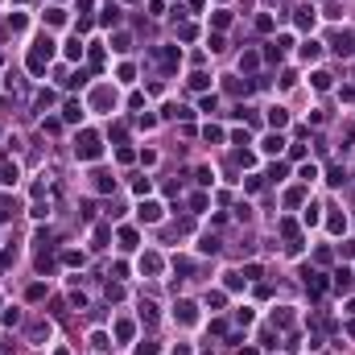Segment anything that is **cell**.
Returning a JSON list of instances; mask_svg holds the SVG:
<instances>
[{
	"label": "cell",
	"mask_w": 355,
	"mask_h": 355,
	"mask_svg": "<svg viewBox=\"0 0 355 355\" xmlns=\"http://www.w3.org/2000/svg\"><path fill=\"white\" fill-rule=\"evenodd\" d=\"M50 58H54V41H50V38H38V41H33V50H29V71L41 75Z\"/></svg>",
	"instance_id": "cell-1"
},
{
	"label": "cell",
	"mask_w": 355,
	"mask_h": 355,
	"mask_svg": "<svg viewBox=\"0 0 355 355\" xmlns=\"http://www.w3.org/2000/svg\"><path fill=\"white\" fill-rule=\"evenodd\" d=\"M75 153L83 157V161H95V157L104 153V141H99V132H79V141H75Z\"/></svg>",
	"instance_id": "cell-2"
},
{
	"label": "cell",
	"mask_w": 355,
	"mask_h": 355,
	"mask_svg": "<svg viewBox=\"0 0 355 355\" xmlns=\"http://www.w3.org/2000/svg\"><path fill=\"white\" fill-rule=\"evenodd\" d=\"M302 277H306V289H310V297H322V289H326V277H322V273L302 269Z\"/></svg>",
	"instance_id": "cell-3"
},
{
	"label": "cell",
	"mask_w": 355,
	"mask_h": 355,
	"mask_svg": "<svg viewBox=\"0 0 355 355\" xmlns=\"http://www.w3.org/2000/svg\"><path fill=\"white\" fill-rule=\"evenodd\" d=\"M174 314H178V322H182V326H194V322H198V306H194V302H178V310H174Z\"/></svg>",
	"instance_id": "cell-4"
},
{
	"label": "cell",
	"mask_w": 355,
	"mask_h": 355,
	"mask_svg": "<svg viewBox=\"0 0 355 355\" xmlns=\"http://www.w3.org/2000/svg\"><path fill=\"white\" fill-rule=\"evenodd\" d=\"M330 45H335V54H351V50H355V33L343 29V33H335V41H330Z\"/></svg>",
	"instance_id": "cell-5"
},
{
	"label": "cell",
	"mask_w": 355,
	"mask_h": 355,
	"mask_svg": "<svg viewBox=\"0 0 355 355\" xmlns=\"http://www.w3.org/2000/svg\"><path fill=\"white\" fill-rule=\"evenodd\" d=\"M260 149H265V153H281V149H285V136H281V132H269L265 141H260Z\"/></svg>",
	"instance_id": "cell-6"
},
{
	"label": "cell",
	"mask_w": 355,
	"mask_h": 355,
	"mask_svg": "<svg viewBox=\"0 0 355 355\" xmlns=\"http://www.w3.org/2000/svg\"><path fill=\"white\" fill-rule=\"evenodd\" d=\"M136 215H141L145 223H157V219H161V202H145V207L136 211Z\"/></svg>",
	"instance_id": "cell-7"
},
{
	"label": "cell",
	"mask_w": 355,
	"mask_h": 355,
	"mask_svg": "<svg viewBox=\"0 0 355 355\" xmlns=\"http://www.w3.org/2000/svg\"><path fill=\"white\" fill-rule=\"evenodd\" d=\"M141 273H161V256H157V252H145L141 256Z\"/></svg>",
	"instance_id": "cell-8"
},
{
	"label": "cell",
	"mask_w": 355,
	"mask_h": 355,
	"mask_svg": "<svg viewBox=\"0 0 355 355\" xmlns=\"http://www.w3.org/2000/svg\"><path fill=\"white\" fill-rule=\"evenodd\" d=\"M95 108H116V91L99 87V91H95Z\"/></svg>",
	"instance_id": "cell-9"
},
{
	"label": "cell",
	"mask_w": 355,
	"mask_h": 355,
	"mask_svg": "<svg viewBox=\"0 0 355 355\" xmlns=\"http://www.w3.org/2000/svg\"><path fill=\"white\" fill-rule=\"evenodd\" d=\"M269 124H273V132L285 128V124H289V112H285V108H273V112H269Z\"/></svg>",
	"instance_id": "cell-10"
},
{
	"label": "cell",
	"mask_w": 355,
	"mask_h": 355,
	"mask_svg": "<svg viewBox=\"0 0 355 355\" xmlns=\"http://www.w3.org/2000/svg\"><path fill=\"white\" fill-rule=\"evenodd\" d=\"M62 116L71 120V124H79V120H83V104H75V99H71V104L62 108Z\"/></svg>",
	"instance_id": "cell-11"
},
{
	"label": "cell",
	"mask_w": 355,
	"mask_h": 355,
	"mask_svg": "<svg viewBox=\"0 0 355 355\" xmlns=\"http://www.w3.org/2000/svg\"><path fill=\"white\" fill-rule=\"evenodd\" d=\"M136 239H141V236H136L132 227H124V232H120V248H124V252H132V248H136Z\"/></svg>",
	"instance_id": "cell-12"
},
{
	"label": "cell",
	"mask_w": 355,
	"mask_h": 355,
	"mask_svg": "<svg viewBox=\"0 0 355 355\" xmlns=\"http://www.w3.org/2000/svg\"><path fill=\"white\" fill-rule=\"evenodd\" d=\"M0 182H4V186H13V182H17V165H13V161L0 165Z\"/></svg>",
	"instance_id": "cell-13"
},
{
	"label": "cell",
	"mask_w": 355,
	"mask_h": 355,
	"mask_svg": "<svg viewBox=\"0 0 355 355\" xmlns=\"http://www.w3.org/2000/svg\"><path fill=\"white\" fill-rule=\"evenodd\" d=\"M178 58H182V54L174 50V45H169V50H161V66H165V71H174V66H178Z\"/></svg>",
	"instance_id": "cell-14"
},
{
	"label": "cell",
	"mask_w": 355,
	"mask_h": 355,
	"mask_svg": "<svg viewBox=\"0 0 355 355\" xmlns=\"http://www.w3.org/2000/svg\"><path fill=\"white\" fill-rule=\"evenodd\" d=\"M335 289H339V293H347V289H351V273H347V269H339V273H335Z\"/></svg>",
	"instance_id": "cell-15"
},
{
	"label": "cell",
	"mask_w": 355,
	"mask_h": 355,
	"mask_svg": "<svg viewBox=\"0 0 355 355\" xmlns=\"http://www.w3.org/2000/svg\"><path fill=\"white\" fill-rule=\"evenodd\" d=\"M314 25V8H297V29H310Z\"/></svg>",
	"instance_id": "cell-16"
},
{
	"label": "cell",
	"mask_w": 355,
	"mask_h": 355,
	"mask_svg": "<svg viewBox=\"0 0 355 355\" xmlns=\"http://www.w3.org/2000/svg\"><path fill=\"white\" fill-rule=\"evenodd\" d=\"M318 54H322V45H318V41H306V45H302V58H306V62H314Z\"/></svg>",
	"instance_id": "cell-17"
},
{
	"label": "cell",
	"mask_w": 355,
	"mask_h": 355,
	"mask_svg": "<svg viewBox=\"0 0 355 355\" xmlns=\"http://www.w3.org/2000/svg\"><path fill=\"white\" fill-rule=\"evenodd\" d=\"M132 330H136L132 322H116V339H120V343H128V339H132Z\"/></svg>",
	"instance_id": "cell-18"
},
{
	"label": "cell",
	"mask_w": 355,
	"mask_h": 355,
	"mask_svg": "<svg viewBox=\"0 0 355 355\" xmlns=\"http://www.w3.org/2000/svg\"><path fill=\"white\" fill-rule=\"evenodd\" d=\"M66 58H83V41H79V38L66 41Z\"/></svg>",
	"instance_id": "cell-19"
},
{
	"label": "cell",
	"mask_w": 355,
	"mask_h": 355,
	"mask_svg": "<svg viewBox=\"0 0 355 355\" xmlns=\"http://www.w3.org/2000/svg\"><path fill=\"white\" fill-rule=\"evenodd\" d=\"M256 66H260V58H256V54H252V50L244 54V58H239V71H256Z\"/></svg>",
	"instance_id": "cell-20"
},
{
	"label": "cell",
	"mask_w": 355,
	"mask_h": 355,
	"mask_svg": "<svg viewBox=\"0 0 355 355\" xmlns=\"http://www.w3.org/2000/svg\"><path fill=\"white\" fill-rule=\"evenodd\" d=\"M99 21H104V25H116V21H120V8H116V4L104 8V13H99Z\"/></svg>",
	"instance_id": "cell-21"
},
{
	"label": "cell",
	"mask_w": 355,
	"mask_h": 355,
	"mask_svg": "<svg viewBox=\"0 0 355 355\" xmlns=\"http://www.w3.org/2000/svg\"><path fill=\"white\" fill-rule=\"evenodd\" d=\"M141 318H145V322H157V306L153 302H141Z\"/></svg>",
	"instance_id": "cell-22"
},
{
	"label": "cell",
	"mask_w": 355,
	"mask_h": 355,
	"mask_svg": "<svg viewBox=\"0 0 355 355\" xmlns=\"http://www.w3.org/2000/svg\"><path fill=\"white\" fill-rule=\"evenodd\" d=\"M95 190H116V182H112V174H95Z\"/></svg>",
	"instance_id": "cell-23"
},
{
	"label": "cell",
	"mask_w": 355,
	"mask_h": 355,
	"mask_svg": "<svg viewBox=\"0 0 355 355\" xmlns=\"http://www.w3.org/2000/svg\"><path fill=\"white\" fill-rule=\"evenodd\" d=\"M8 29H13V33L25 29V13H13V17H8Z\"/></svg>",
	"instance_id": "cell-24"
},
{
	"label": "cell",
	"mask_w": 355,
	"mask_h": 355,
	"mask_svg": "<svg viewBox=\"0 0 355 355\" xmlns=\"http://www.w3.org/2000/svg\"><path fill=\"white\" fill-rule=\"evenodd\" d=\"M33 244H38V248H50V244H54V232H38V236H33Z\"/></svg>",
	"instance_id": "cell-25"
},
{
	"label": "cell",
	"mask_w": 355,
	"mask_h": 355,
	"mask_svg": "<svg viewBox=\"0 0 355 355\" xmlns=\"http://www.w3.org/2000/svg\"><path fill=\"white\" fill-rule=\"evenodd\" d=\"M45 21H50V25H62L66 13H62V8H50V13H45Z\"/></svg>",
	"instance_id": "cell-26"
},
{
	"label": "cell",
	"mask_w": 355,
	"mask_h": 355,
	"mask_svg": "<svg viewBox=\"0 0 355 355\" xmlns=\"http://www.w3.org/2000/svg\"><path fill=\"white\" fill-rule=\"evenodd\" d=\"M281 54H285V50H281V45H277V41H273V45H269V50H265V58H269V62H281Z\"/></svg>",
	"instance_id": "cell-27"
},
{
	"label": "cell",
	"mask_w": 355,
	"mask_h": 355,
	"mask_svg": "<svg viewBox=\"0 0 355 355\" xmlns=\"http://www.w3.org/2000/svg\"><path fill=\"white\" fill-rule=\"evenodd\" d=\"M29 335H33V339H45V335H50V322H33Z\"/></svg>",
	"instance_id": "cell-28"
},
{
	"label": "cell",
	"mask_w": 355,
	"mask_h": 355,
	"mask_svg": "<svg viewBox=\"0 0 355 355\" xmlns=\"http://www.w3.org/2000/svg\"><path fill=\"white\" fill-rule=\"evenodd\" d=\"M343 178H347V174H343L339 165H335V169H330V174H326V182H330V186H343Z\"/></svg>",
	"instance_id": "cell-29"
},
{
	"label": "cell",
	"mask_w": 355,
	"mask_h": 355,
	"mask_svg": "<svg viewBox=\"0 0 355 355\" xmlns=\"http://www.w3.org/2000/svg\"><path fill=\"white\" fill-rule=\"evenodd\" d=\"M198 248H202V252H219V239H215V236H202Z\"/></svg>",
	"instance_id": "cell-30"
},
{
	"label": "cell",
	"mask_w": 355,
	"mask_h": 355,
	"mask_svg": "<svg viewBox=\"0 0 355 355\" xmlns=\"http://www.w3.org/2000/svg\"><path fill=\"white\" fill-rule=\"evenodd\" d=\"M202 136H207V141H223V128H215V124H207V128H202Z\"/></svg>",
	"instance_id": "cell-31"
},
{
	"label": "cell",
	"mask_w": 355,
	"mask_h": 355,
	"mask_svg": "<svg viewBox=\"0 0 355 355\" xmlns=\"http://www.w3.org/2000/svg\"><path fill=\"white\" fill-rule=\"evenodd\" d=\"M314 87H318V91H326V87H330V75H326V71H318V75H314Z\"/></svg>",
	"instance_id": "cell-32"
},
{
	"label": "cell",
	"mask_w": 355,
	"mask_h": 355,
	"mask_svg": "<svg viewBox=\"0 0 355 355\" xmlns=\"http://www.w3.org/2000/svg\"><path fill=\"white\" fill-rule=\"evenodd\" d=\"M326 227H330V232H343L347 223H343V215H330V219H326Z\"/></svg>",
	"instance_id": "cell-33"
},
{
	"label": "cell",
	"mask_w": 355,
	"mask_h": 355,
	"mask_svg": "<svg viewBox=\"0 0 355 355\" xmlns=\"http://www.w3.org/2000/svg\"><path fill=\"white\" fill-rule=\"evenodd\" d=\"M236 322H239V326H248V322H252V310H248V306H244V310H236Z\"/></svg>",
	"instance_id": "cell-34"
},
{
	"label": "cell",
	"mask_w": 355,
	"mask_h": 355,
	"mask_svg": "<svg viewBox=\"0 0 355 355\" xmlns=\"http://www.w3.org/2000/svg\"><path fill=\"white\" fill-rule=\"evenodd\" d=\"M136 351H141V355H157L161 347H157V343H141V347H136Z\"/></svg>",
	"instance_id": "cell-35"
}]
</instances>
